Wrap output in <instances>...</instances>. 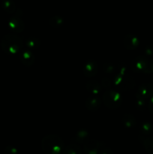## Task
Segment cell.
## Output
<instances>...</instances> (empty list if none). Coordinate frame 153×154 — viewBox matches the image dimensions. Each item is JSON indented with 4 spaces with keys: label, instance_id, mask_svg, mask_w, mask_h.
<instances>
[{
    "label": "cell",
    "instance_id": "obj_1",
    "mask_svg": "<svg viewBox=\"0 0 153 154\" xmlns=\"http://www.w3.org/2000/svg\"><path fill=\"white\" fill-rule=\"evenodd\" d=\"M42 150L46 154H60L64 150V142L56 135H47L42 139Z\"/></svg>",
    "mask_w": 153,
    "mask_h": 154
},
{
    "label": "cell",
    "instance_id": "obj_2",
    "mask_svg": "<svg viewBox=\"0 0 153 154\" xmlns=\"http://www.w3.org/2000/svg\"><path fill=\"white\" fill-rule=\"evenodd\" d=\"M2 49L6 54H15L22 48V40L15 35H6L2 38Z\"/></svg>",
    "mask_w": 153,
    "mask_h": 154
},
{
    "label": "cell",
    "instance_id": "obj_3",
    "mask_svg": "<svg viewBox=\"0 0 153 154\" xmlns=\"http://www.w3.org/2000/svg\"><path fill=\"white\" fill-rule=\"evenodd\" d=\"M103 102L105 106L110 109H116L121 106L122 98L118 92L116 90H108L103 96Z\"/></svg>",
    "mask_w": 153,
    "mask_h": 154
},
{
    "label": "cell",
    "instance_id": "obj_4",
    "mask_svg": "<svg viewBox=\"0 0 153 154\" xmlns=\"http://www.w3.org/2000/svg\"><path fill=\"white\" fill-rule=\"evenodd\" d=\"M131 68L134 72H148L149 71L150 66L145 57L140 56L136 57L133 60Z\"/></svg>",
    "mask_w": 153,
    "mask_h": 154
},
{
    "label": "cell",
    "instance_id": "obj_5",
    "mask_svg": "<svg viewBox=\"0 0 153 154\" xmlns=\"http://www.w3.org/2000/svg\"><path fill=\"white\" fill-rule=\"evenodd\" d=\"M100 142L96 140H88L83 146V152L85 154H98L100 150Z\"/></svg>",
    "mask_w": 153,
    "mask_h": 154
},
{
    "label": "cell",
    "instance_id": "obj_6",
    "mask_svg": "<svg viewBox=\"0 0 153 154\" xmlns=\"http://www.w3.org/2000/svg\"><path fill=\"white\" fill-rule=\"evenodd\" d=\"M114 84L122 90H128V89L132 88L134 86V82L131 79L122 76L116 77L114 80Z\"/></svg>",
    "mask_w": 153,
    "mask_h": 154
},
{
    "label": "cell",
    "instance_id": "obj_7",
    "mask_svg": "<svg viewBox=\"0 0 153 154\" xmlns=\"http://www.w3.org/2000/svg\"><path fill=\"white\" fill-rule=\"evenodd\" d=\"M98 66L97 63L94 60H89L83 66L82 69V73L86 77H93L97 74Z\"/></svg>",
    "mask_w": 153,
    "mask_h": 154
},
{
    "label": "cell",
    "instance_id": "obj_8",
    "mask_svg": "<svg viewBox=\"0 0 153 154\" xmlns=\"http://www.w3.org/2000/svg\"><path fill=\"white\" fill-rule=\"evenodd\" d=\"M10 29L14 32H21L24 29V22L20 17L13 16L8 22Z\"/></svg>",
    "mask_w": 153,
    "mask_h": 154
},
{
    "label": "cell",
    "instance_id": "obj_9",
    "mask_svg": "<svg viewBox=\"0 0 153 154\" xmlns=\"http://www.w3.org/2000/svg\"><path fill=\"white\" fill-rule=\"evenodd\" d=\"M153 93V87L150 84H143L138 89L136 97L138 99H145L149 97Z\"/></svg>",
    "mask_w": 153,
    "mask_h": 154
},
{
    "label": "cell",
    "instance_id": "obj_10",
    "mask_svg": "<svg viewBox=\"0 0 153 154\" xmlns=\"http://www.w3.org/2000/svg\"><path fill=\"white\" fill-rule=\"evenodd\" d=\"M124 45L128 50H134L139 45V40L135 35L131 34L127 35L124 39Z\"/></svg>",
    "mask_w": 153,
    "mask_h": 154
},
{
    "label": "cell",
    "instance_id": "obj_11",
    "mask_svg": "<svg viewBox=\"0 0 153 154\" xmlns=\"http://www.w3.org/2000/svg\"><path fill=\"white\" fill-rule=\"evenodd\" d=\"M20 60L26 66H32L34 63V55L29 51H24L20 54Z\"/></svg>",
    "mask_w": 153,
    "mask_h": 154
},
{
    "label": "cell",
    "instance_id": "obj_12",
    "mask_svg": "<svg viewBox=\"0 0 153 154\" xmlns=\"http://www.w3.org/2000/svg\"><path fill=\"white\" fill-rule=\"evenodd\" d=\"M100 105H101V102H100V99L94 96L89 97L86 102V106L91 111H97L98 109H99Z\"/></svg>",
    "mask_w": 153,
    "mask_h": 154
},
{
    "label": "cell",
    "instance_id": "obj_13",
    "mask_svg": "<svg viewBox=\"0 0 153 154\" xmlns=\"http://www.w3.org/2000/svg\"><path fill=\"white\" fill-rule=\"evenodd\" d=\"M86 87L88 91H89L92 94L94 95V96L98 95L100 93V90H101L100 84L95 81H89L86 84Z\"/></svg>",
    "mask_w": 153,
    "mask_h": 154
},
{
    "label": "cell",
    "instance_id": "obj_14",
    "mask_svg": "<svg viewBox=\"0 0 153 154\" xmlns=\"http://www.w3.org/2000/svg\"><path fill=\"white\" fill-rule=\"evenodd\" d=\"M122 124L127 128H132L136 125V119L131 114H125L122 117Z\"/></svg>",
    "mask_w": 153,
    "mask_h": 154
},
{
    "label": "cell",
    "instance_id": "obj_15",
    "mask_svg": "<svg viewBox=\"0 0 153 154\" xmlns=\"http://www.w3.org/2000/svg\"><path fill=\"white\" fill-rule=\"evenodd\" d=\"M62 154H82L81 149L76 144H70L62 152Z\"/></svg>",
    "mask_w": 153,
    "mask_h": 154
},
{
    "label": "cell",
    "instance_id": "obj_16",
    "mask_svg": "<svg viewBox=\"0 0 153 154\" xmlns=\"http://www.w3.org/2000/svg\"><path fill=\"white\" fill-rule=\"evenodd\" d=\"M140 137L142 138V140L141 139V141H142L146 150L148 153L153 154V137H148V138L142 136Z\"/></svg>",
    "mask_w": 153,
    "mask_h": 154
},
{
    "label": "cell",
    "instance_id": "obj_17",
    "mask_svg": "<svg viewBox=\"0 0 153 154\" xmlns=\"http://www.w3.org/2000/svg\"><path fill=\"white\" fill-rule=\"evenodd\" d=\"M88 132L86 130H80L77 132L75 135L74 140L77 143H84L88 141Z\"/></svg>",
    "mask_w": 153,
    "mask_h": 154
},
{
    "label": "cell",
    "instance_id": "obj_18",
    "mask_svg": "<svg viewBox=\"0 0 153 154\" xmlns=\"http://www.w3.org/2000/svg\"><path fill=\"white\" fill-rule=\"evenodd\" d=\"M2 5L4 10L6 11L8 13H14L15 11L16 5L13 0H3Z\"/></svg>",
    "mask_w": 153,
    "mask_h": 154
},
{
    "label": "cell",
    "instance_id": "obj_19",
    "mask_svg": "<svg viewBox=\"0 0 153 154\" xmlns=\"http://www.w3.org/2000/svg\"><path fill=\"white\" fill-rule=\"evenodd\" d=\"M26 46L28 47V48L36 49V48H38L39 46H40V42L37 38L32 37L27 39L26 42Z\"/></svg>",
    "mask_w": 153,
    "mask_h": 154
},
{
    "label": "cell",
    "instance_id": "obj_20",
    "mask_svg": "<svg viewBox=\"0 0 153 154\" xmlns=\"http://www.w3.org/2000/svg\"><path fill=\"white\" fill-rule=\"evenodd\" d=\"M50 23L53 27H58L63 24V19L62 17L56 15L50 19Z\"/></svg>",
    "mask_w": 153,
    "mask_h": 154
},
{
    "label": "cell",
    "instance_id": "obj_21",
    "mask_svg": "<svg viewBox=\"0 0 153 154\" xmlns=\"http://www.w3.org/2000/svg\"><path fill=\"white\" fill-rule=\"evenodd\" d=\"M141 132L144 135H151L153 134V126L150 123H145L141 125Z\"/></svg>",
    "mask_w": 153,
    "mask_h": 154
},
{
    "label": "cell",
    "instance_id": "obj_22",
    "mask_svg": "<svg viewBox=\"0 0 153 154\" xmlns=\"http://www.w3.org/2000/svg\"><path fill=\"white\" fill-rule=\"evenodd\" d=\"M4 154H18V151L15 147L8 146L4 149Z\"/></svg>",
    "mask_w": 153,
    "mask_h": 154
},
{
    "label": "cell",
    "instance_id": "obj_23",
    "mask_svg": "<svg viewBox=\"0 0 153 154\" xmlns=\"http://www.w3.org/2000/svg\"><path fill=\"white\" fill-rule=\"evenodd\" d=\"M136 106L139 110H144L145 108V102H144L143 99H138L137 102H136Z\"/></svg>",
    "mask_w": 153,
    "mask_h": 154
},
{
    "label": "cell",
    "instance_id": "obj_24",
    "mask_svg": "<svg viewBox=\"0 0 153 154\" xmlns=\"http://www.w3.org/2000/svg\"><path fill=\"white\" fill-rule=\"evenodd\" d=\"M100 154H113V152L110 148H104L100 152Z\"/></svg>",
    "mask_w": 153,
    "mask_h": 154
},
{
    "label": "cell",
    "instance_id": "obj_25",
    "mask_svg": "<svg viewBox=\"0 0 153 154\" xmlns=\"http://www.w3.org/2000/svg\"><path fill=\"white\" fill-rule=\"evenodd\" d=\"M148 108H149L150 111L152 113H153V97L152 98L149 102V104H148Z\"/></svg>",
    "mask_w": 153,
    "mask_h": 154
},
{
    "label": "cell",
    "instance_id": "obj_26",
    "mask_svg": "<svg viewBox=\"0 0 153 154\" xmlns=\"http://www.w3.org/2000/svg\"><path fill=\"white\" fill-rule=\"evenodd\" d=\"M149 66H150V69H151L153 71V60H151V62H150Z\"/></svg>",
    "mask_w": 153,
    "mask_h": 154
}]
</instances>
